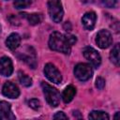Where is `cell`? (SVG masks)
<instances>
[{"label":"cell","mask_w":120,"mask_h":120,"mask_svg":"<svg viewBox=\"0 0 120 120\" xmlns=\"http://www.w3.org/2000/svg\"><path fill=\"white\" fill-rule=\"evenodd\" d=\"M77 38L72 35H63L60 32H52L49 38V47L52 51L68 54L71 46L76 43Z\"/></svg>","instance_id":"6da1fadb"},{"label":"cell","mask_w":120,"mask_h":120,"mask_svg":"<svg viewBox=\"0 0 120 120\" xmlns=\"http://www.w3.org/2000/svg\"><path fill=\"white\" fill-rule=\"evenodd\" d=\"M41 87H42L43 94H44V97H45L48 104L51 105L52 107H57L60 103L59 92L54 87H52V85H50L44 82H41Z\"/></svg>","instance_id":"7a4b0ae2"},{"label":"cell","mask_w":120,"mask_h":120,"mask_svg":"<svg viewBox=\"0 0 120 120\" xmlns=\"http://www.w3.org/2000/svg\"><path fill=\"white\" fill-rule=\"evenodd\" d=\"M48 12H49L50 18L54 22H60L64 16V10L62 8L61 0H49Z\"/></svg>","instance_id":"3957f363"},{"label":"cell","mask_w":120,"mask_h":120,"mask_svg":"<svg viewBox=\"0 0 120 120\" xmlns=\"http://www.w3.org/2000/svg\"><path fill=\"white\" fill-rule=\"evenodd\" d=\"M74 75L76 78L82 82H85L89 80L93 75V69L92 67L89 64L85 63H80L75 66L74 68Z\"/></svg>","instance_id":"277c9868"},{"label":"cell","mask_w":120,"mask_h":120,"mask_svg":"<svg viewBox=\"0 0 120 120\" xmlns=\"http://www.w3.org/2000/svg\"><path fill=\"white\" fill-rule=\"evenodd\" d=\"M44 74L46 78L53 83H60L62 82V75L57 68L52 63H48L44 67Z\"/></svg>","instance_id":"5b68a950"},{"label":"cell","mask_w":120,"mask_h":120,"mask_svg":"<svg viewBox=\"0 0 120 120\" xmlns=\"http://www.w3.org/2000/svg\"><path fill=\"white\" fill-rule=\"evenodd\" d=\"M96 43L101 49H106L110 47L112 43V34L108 30H104V29L98 31L96 36Z\"/></svg>","instance_id":"8992f818"},{"label":"cell","mask_w":120,"mask_h":120,"mask_svg":"<svg viewBox=\"0 0 120 120\" xmlns=\"http://www.w3.org/2000/svg\"><path fill=\"white\" fill-rule=\"evenodd\" d=\"M83 55L86 58V60H88L90 62V64L94 67V68H98L101 64V56L98 53V52L97 50H95L92 47H86L83 50Z\"/></svg>","instance_id":"52a82bcc"},{"label":"cell","mask_w":120,"mask_h":120,"mask_svg":"<svg viewBox=\"0 0 120 120\" xmlns=\"http://www.w3.org/2000/svg\"><path fill=\"white\" fill-rule=\"evenodd\" d=\"M2 93L9 98H17L20 96V90L12 82H6L2 88Z\"/></svg>","instance_id":"ba28073f"},{"label":"cell","mask_w":120,"mask_h":120,"mask_svg":"<svg viewBox=\"0 0 120 120\" xmlns=\"http://www.w3.org/2000/svg\"><path fill=\"white\" fill-rule=\"evenodd\" d=\"M21 59L25 62L31 68H36L37 66V57L35 50L32 47H27L24 52H22Z\"/></svg>","instance_id":"9c48e42d"},{"label":"cell","mask_w":120,"mask_h":120,"mask_svg":"<svg viewBox=\"0 0 120 120\" xmlns=\"http://www.w3.org/2000/svg\"><path fill=\"white\" fill-rule=\"evenodd\" d=\"M13 72V64L9 57L3 56L0 58V74L8 77Z\"/></svg>","instance_id":"30bf717a"},{"label":"cell","mask_w":120,"mask_h":120,"mask_svg":"<svg viewBox=\"0 0 120 120\" xmlns=\"http://www.w3.org/2000/svg\"><path fill=\"white\" fill-rule=\"evenodd\" d=\"M16 116L12 113L11 106L7 101H0V120H14Z\"/></svg>","instance_id":"8fae6325"},{"label":"cell","mask_w":120,"mask_h":120,"mask_svg":"<svg viewBox=\"0 0 120 120\" xmlns=\"http://www.w3.org/2000/svg\"><path fill=\"white\" fill-rule=\"evenodd\" d=\"M96 22H97V14L94 11L86 12L82 18V23L83 27L87 30H92L95 27Z\"/></svg>","instance_id":"7c38bea8"},{"label":"cell","mask_w":120,"mask_h":120,"mask_svg":"<svg viewBox=\"0 0 120 120\" xmlns=\"http://www.w3.org/2000/svg\"><path fill=\"white\" fill-rule=\"evenodd\" d=\"M20 43H21V37H20V35L17 34V33H12V34H10V35L8 37V38L6 39V45H7V47H8L9 50H11V51L16 50V49L19 47Z\"/></svg>","instance_id":"4fadbf2b"},{"label":"cell","mask_w":120,"mask_h":120,"mask_svg":"<svg viewBox=\"0 0 120 120\" xmlns=\"http://www.w3.org/2000/svg\"><path fill=\"white\" fill-rule=\"evenodd\" d=\"M76 95V88L73 85H68L62 93V99L65 103H69Z\"/></svg>","instance_id":"5bb4252c"},{"label":"cell","mask_w":120,"mask_h":120,"mask_svg":"<svg viewBox=\"0 0 120 120\" xmlns=\"http://www.w3.org/2000/svg\"><path fill=\"white\" fill-rule=\"evenodd\" d=\"M22 15H23V16L26 18V20L28 21V22H29L31 25H36V24L40 23L41 21H42V19H43L42 15L39 14V13H31V14L23 13V14H22Z\"/></svg>","instance_id":"9a60e30c"},{"label":"cell","mask_w":120,"mask_h":120,"mask_svg":"<svg viewBox=\"0 0 120 120\" xmlns=\"http://www.w3.org/2000/svg\"><path fill=\"white\" fill-rule=\"evenodd\" d=\"M120 49H119V44L114 45V47L112 49L111 52H110V60L112 63H113L115 66H119L120 63Z\"/></svg>","instance_id":"2e32d148"},{"label":"cell","mask_w":120,"mask_h":120,"mask_svg":"<svg viewBox=\"0 0 120 120\" xmlns=\"http://www.w3.org/2000/svg\"><path fill=\"white\" fill-rule=\"evenodd\" d=\"M88 118L94 119V120H108L110 116L107 112H102V111H92L89 113Z\"/></svg>","instance_id":"e0dca14e"},{"label":"cell","mask_w":120,"mask_h":120,"mask_svg":"<svg viewBox=\"0 0 120 120\" xmlns=\"http://www.w3.org/2000/svg\"><path fill=\"white\" fill-rule=\"evenodd\" d=\"M18 79H19L20 82H21L23 86H25V87H29V86H31L32 83H33L32 79H31L28 75H26L25 73H23L22 71H19V72H18Z\"/></svg>","instance_id":"ac0fdd59"},{"label":"cell","mask_w":120,"mask_h":120,"mask_svg":"<svg viewBox=\"0 0 120 120\" xmlns=\"http://www.w3.org/2000/svg\"><path fill=\"white\" fill-rule=\"evenodd\" d=\"M32 3V0H15L14 2V7L18 9L21 8H25L29 7Z\"/></svg>","instance_id":"d6986e66"},{"label":"cell","mask_w":120,"mask_h":120,"mask_svg":"<svg viewBox=\"0 0 120 120\" xmlns=\"http://www.w3.org/2000/svg\"><path fill=\"white\" fill-rule=\"evenodd\" d=\"M28 105L33 110H38L40 108V101L37 98H32L28 101Z\"/></svg>","instance_id":"ffe728a7"},{"label":"cell","mask_w":120,"mask_h":120,"mask_svg":"<svg viewBox=\"0 0 120 120\" xmlns=\"http://www.w3.org/2000/svg\"><path fill=\"white\" fill-rule=\"evenodd\" d=\"M105 86V80L102 77H98L96 79V87L99 90L103 89Z\"/></svg>","instance_id":"44dd1931"},{"label":"cell","mask_w":120,"mask_h":120,"mask_svg":"<svg viewBox=\"0 0 120 120\" xmlns=\"http://www.w3.org/2000/svg\"><path fill=\"white\" fill-rule=\"evenodd\" d=\"M100 2L107 8H114L116 6L117 0H100Z\"/></svg>","instance_id":"7402d4cb"},{"label":"cell","mask_w":120,"mask_h":120,"mask_svg":"<svg viewBox=\"0 0 120 120\" xmlns=\"http://www.w3.org/2000/svg\"><path fill=\"white\" fill-rule=\"evenodd\" d=\"M52 118H53V119H68V115H66L63 112H57L53 115Z\"/></svg>","instance_id":"603a6c76"},{"label":"cell","mask_w":120,"mask_h":120,"mask_svg":"<svg viewBox=\"0 0 120 120\" xmlns=\"http://www.w3.org/2000/svg\"><path fill=\"white\" fill-rule=\"evenodd\" d=\"M81 2L85 3V4H89V3H93L94 0H81Z\"/></svg>","instance_id":"cb8c5ba5"},{"label":"cell","mask_w":120,"mask_h":120,"mask_svg":"<svg viewBox=\"0 0 120 120\" xmlns=\"http://www.w3.org/2000/svg\"><path fill=\"white\" fill-rule=\"evenodd\" d=\"M117 116H118V112H116V114H115V116H114V118H117Z\"/></svg>","instance_id":"d4e9b609"},{"label":"cell","mask_w":120,"mask_h":120,"mask_svg":"<svg viewBox=\"0 0 120 120\" xmlns=\"http://www.w3.org/2000/svg\"><path fill=\"white\" fill-rule=\"evenodd\" d=\"M0 33H1V25H0Z\"/></svg>","instance_id":"484cf974"}]
</instances>
